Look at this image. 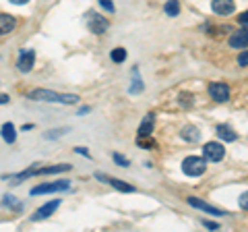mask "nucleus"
I'll return each instance as SVG.
<instances>
[{
    "instance_id": "obj_29",
    "label": "nucleus",
    "mask_w": 248,
    "mask_h": 232,
    "mask_svg": "<svg viewBox=\"0 0 248 232\" xmlns=\"http://www.w3.org/2000/svg\"><path fill=\"white\" fill-rule=\"evenodd\" d=\"M9 2H13V4H27L29 0H9Z\"/></svg>"
},
{
    "instance_id": "obj_26",
    "label": "nucleus",
    "mask_w": 248,
    "mask_h": 232,
    "mask_svg": "<svg viewBox=\"0 0 248 232\" xmlns=\"http://www.w3.org/2000/svg\"><path fill=\"white\" fill-rule=\"evenodd\" d=\"M114 162H118L120 166H128V160H126V158H122L120 153H114Z\"/></svg>"
},
{
    "instance_id": "obj_14",
    "label": "nucleus",
    "mask_w": 248,
    "mask_h": 232,
    "mask_svg": "<svg viewBox=\"0 0 248 232\" xmlns=\"http://www.w3.org/2000/svg\"><path fill=\"white\" fill-rule=\"evenodd\" d=\"M217 135H219V139H221V141H236V133H234V131H232V127H228V125H219V127H217Z\"/></svg>"
},
{
    "instance_id": "obj_20",
    "label": "nucleus",
    "mask_w": 248,
    "mask_h": 232,
    "mask_svg": "<svg viewBox=\"0 0 248 232\" xmlns=\"http://www.w3.org/2000/svg\"><path fill=\"white\" fill-rule=\"evenodd\" d=\"M139 145L145 148V149H153L155 148V143L151 141V139H147V137H139Z\"/></svg>"
},
{
    "instance_id": "obj_3",
    "label": "nucleus",
    "mask_w": 248,
    "mask_h": 232,
    "mask_svg": "<svg viewBox=\"0 0 248 232\" xmlns=\"http://www.w3.org/2000/svg\"><path fill=\"white\" fill-rule=\"evenodd\" d=\"M87 25H89V29L93 33H97V35H102V33H106L108 32V19H104L102 15H97L95 11H91V13H87Z\"/></svg>"
},
{
    "instance_id": "obj_17",
    "label": "nucleus",
    "mask_w": 248,
    "mask_h": 232,
    "mask_svg": "<svg viewBox=\"0 0 248 232\" xmlns=\"http://www.w3.org/2000/svg\"><path fill=\"white\" fill-rule=\"evenodd\" d=\"M2 139L6 143H15V139H17V133H15V127L11 122H4L2 125Z\"/></svg>"
},
{
    "instance_id": "obj_30",
    "label": "nucleus",
    "mask_w": 248,
    "mask_h": 232,
    "mask_svg": "<svg viewBox=\"0 0 248 232\" xmlns=\"http://www.w3.org/2000/svg\"><path fill=\"white\" fill-rule=\"evenodd\" d=\"M77 151H79V153H83V156H89V151L85 149V148H77Z\"/></svg>"
},
{
    "instance_id": "obj_11",
    "label": "nucleus",
    "mask_w": 248,
    "mask_h": 232,
    "mask_svg": "<svg viewBox=\"0 0 248 232\" xmlns=\"http://www.w3.org/2000/svg\"><path fill=\"white\" fill-rule=\"evenodd\" d=\"M188 203H190L192 207H199V210H203V212H207V214H211V215H223V214H226L223 210H219V207L209 205V203H205V201H201V199H197V197H188Z\"/></svg>"
},
{
    "instance_id": "obj_25",
    "label": "nucleus",
    "mask_w": 248,
    "mask_h": 232,
    "mask_svg": "<svg viewBox=\"0 0 248 232\" xmlns=\"http://www.w3.org/2000/svg\"><path fill=\"white\" fill-rule=\"evenodd\" d=\"M99 4L104 6V9H108V13H114V4H112V0H99Z\"/></svg>"
},
{
    "instance_id": "obj_2",
    "label": "nucleus",
    "mask_w": 248,
    "mask_h": 232,
    "mask_svg": "<svg viewBox=\"0 0 248 232\" xmlns=\"http://www.w3.org/2000/svg\"><path fill=\"white\" fill-rule=\"evenodd\" d=\"M207 170V160L205 158H199V156H190L182 162V172L186 176H201L205 174Z\"/></svg>"
},
{
    "instance_id": "obj_18",
    "label": "nucleus",
    "mask_w": 248,
    "mask_h": 232,
    "mask_svg": "<svg viewBox=\"0 0 248 232\" xmlns=\"http://www.w3.org/2000/svg\"><path fill=\"white\" fill-rule=\"evenodd\" d=\"M164 11H166V15H170V17H176V15L180 13V2H178V0H170V2H166Z\"/></svg>"
},
{
    "instance_id": "obj_23",
    "label": "nucleus",
    "mask_w": 248,
    "mask_h": 232,
    "mask_svg": "<svg viewBox=\"0 0 248 232\" xmlns=\"http://www.w3.org/2000/svg\"><path fill=\"white\" fill-rule=\"evenodd\" d=\"M130 91H133V94H139V91H143V81L139 79H135V83H133V87H130Z\"/></svg>"
},
{
    "instance_id": "obj_21",
    "label": "nucleus",
    "mask_w": 248,
    "mask_h": 232,
    "mask_svg": "<svg viewBox=\"0 0 248 232\" xmlns=\"http://www.w3.org/2000/svg\"><path fill=\"white\" fill-rule=\"evenodd\" d=\"M238 203H240V207H242V210H246V212H248V191H246V193H242V195H240Z\"/></svg>"
},
{
    "instance_id": "obj_31",
    "label": "nucleus",
    "mask_w": 248,
    "mask_h": 232,
    "mask_svg": "<svg viewBox=\"0 0 248 232\" xmlns=\"http://www.w3.org/2000/svg\"><path fill=\"white\" fill-rule=\"evenodd\" d=\"M9 102V96H0V104H6Z\"/></svg>"
},
{
    "instance_id": "obj_16",
    "label": "nucleus",
    "mask_w": 248,
    "mask_h": 232,
    "mask_svg": "<svg viewBox=\"0 0 248 232\" xmlns=\"http://www.w3.org/2000/svg\"><path fill=\"white\" fill-rule=\"evenodd\" d=\"M182 139H186V141H190V143H197L199 139H201L199 129H197V127H192V125L184 127V129H182Z\"/></svg>"
},
{
    "instance_id": "obj_7",
    "label": "nucleus",
    "mask_w": 248,
    "mask_h": 232,
    "mask_svg": "<svg viewBox=\"0 0 248 232\" xmlns=\"http://www.w3.org/2000/svg\"><path fill=\"white\" fill-rule=\"evenodd\" d=\"M62 203L60 199H54V201H50V203H46L44 207H40V210H37L35 214H33V222H40V220H46V218H50L52 215V212H56L58 210V205Z\"/></svg>"
},
{
    "instance_id": "obj_28",
    "label": "nucleus",
    "mask_w": 248,
    "mask_h": 232,
    "mask_svg": "<svg viewBox=\"0 0 248 232\" xmlns=\"http://www.w3.org/2000/svg\"><path fill=\"white\" fill-rule=\"evenodd\" d=\"M203 224H205V226H207V228H211V230H217V228H219V226H217V224H215V222H207V220H205Z\"/></svg>"
},
{
    "instance_id": "obj_12",
    "label": "nucleus",
    "mask_w": 248,
    "mask_h": 232,
    "mask_svg": "<svg viewBox=\"0 0 248 232\" xmlns=\"http://www.w3.org/2000/svg\"><path fill=\"white\" fill-rule=\"evenodd\" d=\"M15 27H17V21H15L13 15H4V13H0V35L11 33Z\"/></svg>"
},
{
    "instance_id": "obj_10",
    "label": "nucleus",
    "mask_w": 248,
    "mask_h": 232,
    "mask_svg": "<svg viewBox=\"0 0 248 232\" xmlns=\"http://www.w3.org/2000/svg\"><path fill=\"white\" fill-rule=\"evenodd\" d=\"M211 9L217 15H232V13H234V9H236V4H234V0H213Z\"/></svg>"
},
{
    "instance_id": "obj_6",
    "label": "nucleus",
    "mask_w": 248,
    "mask_h": 232,
    "mask_svg": "<svg viewBox=\"0 0 248 232\" xmlns=\"http://www.w3.org/2000/svg\"><path fill=\"white\" fill-rule=\"evenodd\" d=\"M68 189V181H56L50 184H40V187L31 189V195H44V193H54V191H64Z\"/></svg>"
},
{
    "instance_id": "obj_19",
    "label": "nucleus",
    "mask_w": 248,
    "mask_h": 232,
    "mask_svg": "<svg viewBox=\"0 0 248 232\" xmlns=\"http://www.w3.org/2000/svg\"><path fill=\"white\" fill-rule=\"evenodd\" d=\"M110 56H112L114 63H124V60H126V50L124 48H114Z\"/></svg>"
},
{
    "instance_id": "obj_5",
    "label": "nucleus",
    "mask_w": 248,
    "mask_h": 232,
    "mask_svg": "<svg viewBox=\"0 0 248 232\" xmlns=\"http://www.w3.org/2000/svg\"><path fill=\"white\" fill-rule=\"evenodd\" d=\"M209 94L215 102H228L230 99V87L226 83H211L209 85Z\"/></svg>"
},
{
    "instance_id": "obj_13",
    "label": "nucleus",
    "mask_w": 248,
    "mask_h": 232,
    "mask_svg": "<svg viewBox=\"0 0 248 232\" xmlns=\"http://www.w3.org/2000/svg\"><path fill=\"white\" fill-rule=\"evenodd\" d=\"M230 46L232 48H246L248 46V32L242 29V32H236L234 35L230 37Z\"/></svg>"
},
{
    "instance_id": "obj_22",
    "label": "nucleus",
    "mask_w": 248,
    "mask_h": 232,
    "mask_svg": "<svg viewBox=\"0 0 248 232\" xmlns=\"http://www.w3.org/2000/svg\"><path fill=\"white\" fill-rule=\"evenodd\" d=\"M192 102H195V99H192V96H188V94H182V96H180V104H182V106L188 108V106H192Z\"/></svg>"
},
{
    "instance_id": "obj_1",
    "label": "nucleus",
    "mask_w": 248,
    "mask_h": 232,
    "mask_svg": "<svg viewBox=\"0 0 248 232\" xmlns=\"http://www.w3.org/2000/svg\"><path fill=\"white\" fill-rule=\"evenodd\" d=\"M31 99H44V102H58V104H77L79 98L75 94H56L50 89H33L29 94Z\"/></svg>"
},
{
    "instance_id": "obj_9",
    "label": "nucleus",
    "mask_w": 248,
    "mask_h": 232,
    "mask_svg": "<svg viewBox=\"0 0 248 232\" xmlns=\"http://www.w3.org/2000/svg\"><path fill=\"white\" fill-rule=\"evenodd\" d=\"M33 63H35V52H33V50H27V52L21 54L17 66H19L21 73H29L31 68H33Z\"/></svg>"
},
{
    "instance_id": "obj_15",
    "label": "nucleus",
    "mask_w": 248,
    "mask_h": 232,
    "mask_svg": "<svg viewBox=\"0 0 248 232\" xmlns=\"http://www.w3.org/2000/svg\"><path fill=\"white\" fill-rule=\"evenodd\" d=\"M153 131V114L149 112L145 116V120L141 122V127H139V137H149Z\"/></svg>"
},
{
    "instance_id": "obj_8",
    "label": "nucleus",
    "mask_w": 248,
    "mask_h": 232,
    "mask_svg": "<svg viewBox=\"0 0 248 232\" xmlns=\"http://www.w3.org/2000/svg\"><path fill=\"white\" fill-rule=\"evenodd\" d=\"M95 176H97V179L102 181V182L112 184L114 189H118V191H122V193H133V191H135V187H130V184L122 182V181H118V179H114V176H106V174H102V172H97Z\"/></svg>"
},
{
    "instance_id": "obj_27",
    "label": "nucleus",
    "mask_w": 248,
    "mask_h": 232,
    "mask_svg": "<svg viewBox=\"0 0 248 232\" xmlns=\"http://www.w3.org/2000/svg\"><path fill=\"white\" fill-rule=\"evenodd\" d=\"M238 19H240V23H242V25H248V11H244L242 15H238Z\"/></svg>"
},
{
    "instance_id": "obj_24",
    "label": "nucleus",
    "mask_w": 248,
    "mask_h": 232,
    "mask_svg": "<svg viewBox=\"0 0 248 232\" xmlns=\"http://www.w3.org/2000/svg\"><path fill=\"white\" fill-rule=\"evenodd\" d=\"M238 65H240V66H248V50L242 52V54L238 56Z\"/></svg>"
},
{
    "instance_id": "obj_4",
    "label": "nucleus",
    "mask_w": 248,
    "mask_h": 232,
    "mask_svg": "<svg viewBox=\"0 0 248 232\" xmlns=\"http://www.w3.org/2000/svg\"><path fill=\"white\" fill-rule=\"evenodd\" d=\"M223 153H226L223 145H221V143H215V141L207 143L205 148H203V156H205V160H209V162H219V160H223Z\"/></svg>"
}]
</instances>
